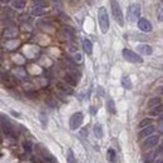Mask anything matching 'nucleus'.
Returning <instances> with one entry per match:
<instances>
[{
  "label": "nucleus",
  "instance_id": "obj_21",
  "mask_svg": "<svg viewBox=\"0 0 163 163\" xmlns=\"http://www.w3.org/2000/svg\"><path fill=\"white\" fill-rule=\"evenodd\" d=\"M161 98L159 97H154V98H151L149 101H148V107L149 108H153V107H155V105H159L161 104Z\"/></svg>",
  "mask_w": 163,
  "mask_h": 163
},
{
  "label": "nucleus",
  "instance_id": "obj_28",
  "mask_svg": "<svg viewBox=\"0 0 163 163\" xmlns=\"http://www.w3.org/2000/svg\"><path fill=\"white\" fill-rule=\"evenodd\" d=\"M40 119H41V122H43V125L45 127V125H47V123H48V120H45V117H44V113H41V114H40Z\"/></svg>",
  "mask_w": 163,
  "mask_h": 163
},
{
  "label": "nucleus",
  "instance_id": "obj_23",
  "mask_svg": "<svg viewBox=\"0 0 163 163\" xmlns=\"http://www.w3.org/2000/svg\"><path fill=\"white\" fill-rule=\"evenodd\" d=\"M94 134L97 138H102L103 137V129L101 124H95L94 125Z\"/></svg>",
  "mask_w": 163,
  "mask_h": 163
},
{
  "label": "nucleus",
  "instance_id": "obj_5",
  "mask_svg": "<svg viewBox=\"0 0 163 163\" xmlns=\"http://www.w3.org/2000/svg\"><path fill=\"white\" fill-rule=\"evenodd\" d=\"M83 124V113L80 112H77L74 114L70 117V120H69V127L72 131H75L78 129L79 127Z\"/></svg>",
  "mask_w": 163,
  "mask_h": 163
},
{
  "label": "nucleus",
  "instance_id": "obj_11",
  "mask_svg": "<svg viewBox=\"0 0 163 163\" xmlns=\"http://www.w3.org/2000/svg\"><path fill=\"white\" fill-rule=\"evenodd\" d=\"M3 127H4V131H5V133H6V136H9V137H11V138H15L17 136H15V129L13 128V125L10 124V122H8V120H4L3 122Z\"/></svg>",
  "mask_w": 163,
  "mask_h": 163
},
{
  "label": "nucleus",
  "instance_id": "obj_18",
  "mask_svg": "<svg viewBox=\"0 0 163 163\" xmlns=\"http://www.w3.org/2000/svg\"><path fill=\"white\" fill-rule=\"evenodd\" d=\"M149 114H151L152 117H159V116L162 114V104H159V105H155V107L151 108Z\"/></svg>",
  "mask_w": 163,
  "mask_h": 163
},
{
  "label": "nucleus",
  "instance_id": "obj_19",
  "mask_svg": "<svg viewBox=\"0 0 163 163\" xmlns=\"http://www.w3.org/2000/svg\"><path fill=\"white\" fill-rule=\"evenodd\" d=\"M122 87L124 89H132V80H131V78L129 77H123L122 78Z\"/></svg>",
  "mask_w": 163,
  "mask_h": 163
},
{
  "label": "nucleus",
  "instance_id": "obj_30",
  "mask_svg": "<svg viewBox=\"0 0 163 163\" xmlns=\"http://www.w3.org/2000/svg\"><path fill=\"white\" fill-rule=\"evenodd\" d=\"M155 163H163V159H162V158H159L158 161H155Z\"/></svg>",
  "mask_w": 163,
  "mask_h": 163
},
{
  "label": "nucleus",
  "instance_id": "obj_15",
  "mask_svg": "<svg viewBox=\"0 0 163 163\" xmlns=\"http://www.w3.org/2000/svg\"><path fill=\"white\" fill-rule=\"evenodd\" d=\"M83 49L87 54H92V52H93V44H92V41L89 39H83Z\"/></svg>",
  "mask_w": 163,
  "mask_h": 163
},
{
  "label": "nucleus",
  "instance_id": "obj_10",
  "mask_svg": "<svg viewBox=\"0 0 163 163\" xmlns=\"http://www.w3.org/2000/svg\"><path fill=\"white\" fill-rule=\"evenodd\" d=\"M137 52L139 54H144V55H151L153 53V49L151 45H148V44H139L137 47Z\"/></svg>",
  "mask_w": 163,
  "mask_h": 163
},
{
  "label": "nucleus",
  "instance_id": "obj_2",
  "mask_svg": "<svg viewBox=\"0 0 163 163\" xmlns=\"http://www.w3.org/2000/svg\"><path fill=\"white\" fill-rule=\"evenodd\" d=\"M110 8H112V14L114 17L116 22L119 26H123L124 25V15H123V11L120 9V5L117 0H110Z\"/></svg>",
  "mask_w": 163,
  "mask_h": 163
},
{
  "label": "nucleus",
  "instance_id": "obj_26",
  "mask_svg": "<svg viewBox=\"0 0 163 163\" xmlns=\"http://www.w3.org/2000/svg\"><path fill=\"white\" fill-rule=\"evenodd\" d=\"M45 0H34V8H43L45 9Z\"/></svg>",
  "mask_w": 163,
  "mask_h": 163
},
{
  "label": "nucleus",
  "instance_id": "obj_17",
  "mask_svg": "<svg viewBox=\"0 0 163 163\" xmlns=\"http://www.w3.org/2000/svg\"><path fill=\"white\" fill-rule=\"evenodd\" d=\"M107 158L112 163H116L117 162V153H116V151L113 149V148H109V149L107 151Z\"/></svg>",
  "mask_w": 163,
  "mask_h": 163
},
{
  "label": "nucleus",
  "instance_id": "obj_29",
  "mask_svg": "<svg viewBox=\"0 0 163 163\" xmlns=\"http://www.w3.org/2000/svg\"><path fill=\"white\" fill-rule=\"evenodd\" d=\"M0 2H2V3H5V4H8V3L10 2V0H0Z\"/></svg>",
  "mask_w": 163,
  "mask_h": 163
},
{
  "label": "nucleus",
  "instance_id": "obj_4",
  "mask_svg": "<svg viewBox=\"0 0 163 163\" xmlns=\"http://www.w3.org/2000/svg\"><path fill=\"white\" fill-rule=\"evenodd\" d=\"M122 56L127 62L133 63V64H139V63H143V58H142L139 54L134 53L133 50H129V49H123V50H122Z\"/></svg>",
  "mask_w": 163,
  "mask_h": 163
},
{
  "label": "nucleus",
  "instance_id": "obj_8",
  "mask_svg": "<svg viewBox=\"0 0 163 163\" xmlns=\"http://www.w3.org/2000/svg\"><path fill=\"white\" fill-rule=\"evenodd\" d=\"M2 83L5 87L13 88L14 86H15V79H14V77L9 73H2Z\"/></svg>",
  "mask_w": 163,
  "mask_h": 163
},
{
  "label": "nucleus",
  "instance_id": "obj_22",
  "mask_svg": "<svg viewBox=\"0 0 163 163\" xmlns=\"http://www.w3.org/2000/svg\"><path fill=\"white\" fill-rule=\"evenodd\" d=\"M107 108H108V110H109L110 114H116V113H117V109H116L114 102H113L112 99H109V101L107 102Z\"/></svg>",
  "mask_w": 163,
  "mask_h": 163
},
{
  "label": "nucleus",
  "instance_id": "obj_25",
  "mask_svg": "<svg viewBox=\"0 0 163 163\" xmlns=\"http://www.w3.org/2000/svg\"><path fill=\"white\" fill-rule=\"evenodd\" d=\"M152 124V119L151 118H144L142 122L139 123V128H144V127H148V125H151Z\"/></svg>",
  "mask_w": 163,
  "mask_h": 163
},
{
  "label": "nucleus",
  "instance_id": "obj_12",
  "mask_svg": "<svg viewBox=\"0 0 163 163\" xmlns=\"http://www.w3.org/2000/svg\"><path fill=\"white\" fill-rule=\"evenodd\" d=\"M161 153H162V147H159V148H158V151H154V152L149 153L148 155H146V161H144V163H152V162H153L155 158H157Z\"/></svg>",
  "mask_w": 163,
  "mask_h": 163
},
{
  "label": "nucleus",
  "instance_id": "obj_6",
  "mask_svg": "<svg viewBox=\"0 0 163 163\" xmlns=\"http://www.w3.org/2000/svg\"><path fill=\"white\" fill-rule=\"evenodd\" d=\"M159 143V136H155V134H152V136L147 137V139L143 142V148H147V149H151V148L155 147Z\"/></svg>",
  "mask_w": 163,
  "mask_h": 163
},
{
  "label": "nucleus",
  "instance_id": "obj_9",
  "mask_svg": "<svg viewBox=\"0 0 163 163\" xmlns=\"http://www.w3.org/2000/svg\"><path fill=\"white\" fill-rule=\"evenodd\" d=\"M153 133H154V127L153 125H148V127H144V128L140 129V132L138 133V137L140 139H143V138H147V137L152 136Z\"/></svg>",
  "mask_w": 163,
  "mask_h": 163
},
{
  "label": "nucleus",
  "instance_id": "obj_16",
  "mask_svg": "<svg viewBox=\"0 0 163 163\" xmlns=\"http://www.w3.org/2000/svg\"><path fill=\"white\" fill-rule=\"evenodd\" d=\"M25 0H11V5H13V8L14 9H24L25 8Z\"/></svg>",
  "mask_w": 163,
  "mask_h": 163
},
{
  "label": "nucleus",
  "instance_id": "obj_13",
  "mask_svg": "<svg viewBox=\"0 0 163 163\" xmlns=\"http://www.w3.org/2000/svg\"><path fill=\"white\" fill-rule=\"evenodd\" d=\"M64 82H65L67 84H69V86L75 87L77 84H78V78H77V75H74V74H67V75L64 77Z\"/></svg>",
  "mask_w": 163,
  "mask_h": 163
},
{
  "label": "nucleus",
  "instance_id": "obj_1",
  "mask_svg": "<svg viewBox=\"0 0 163 163\" xmlns=\"http://www.w3.org/2000/svg\"><path fill=\"white\" fill-rule=\"evenodd\" d=\"M98 22H99V26H101V30L103 34H105L109 30V17L105 8H99L98 10Z\"/></svg>",
  "mask_w": 163,
  "mask_h": 163
},
{
  "label": "nucleus",
  "instance_id": "obj_31",
  "mask_svg": "<svg viewBox=\"0 0 163 163\" xmlns=\"http://www.w3.org/2000/svg\"><path fill=\"white\" fill-rule=\"evenodd\" d=\"M54 2H56V0H54ZM58 2H59V0H58Z\"/></svg>",
  "mask_w": 163,
  "mask_h": 163
},
{
  "label": "nucleus",
  "instance_id": "obj_3",
  "mask_svg": "<svg viewBox=\"0 0 163 163\" xmlns=\"http://www.w3.org/2000/svg\"><path fill=\"white\" fill-rule=\"evenodd\" d=\"M140 18V5L139 4H132L128 6L127 11V19L129 23H136Z\"/></svg>",
  "mask_w": 163,
  "mask_h": 163
},
{
  "label": "nucleus",
  "instance_id": "obj_20",
  "mask_svg": "<svg viewBox=\"0 0 163 163\" xmlns=\"http://www.w3.org/2000/svg\"><path fill=\"white\" fill-rule=\"evenodd\" d=\"M67 162L68 163H78L74 153H73V151L70 149V148H68V149H67Z\"/></svg>",
  "mask_w": 163,
  "mask_h": 163
},
{
  "label": "nucleus",
  "instance_id": "obj_7",
  "mask_svg": "<svg viewBox=\"0 0 163 163\" xmlns=\"http://www.w3.org/2000/svg\"><path fill=\"white\" fill-rule=\"evenodd\" d=\"M138 28L142 30V32H144V33H151L152 32V24L149 20H147L144 18H139L138 19Z\"/></svg>",
  "mask_w": 163,
  "mask_h": 163
},
{
  "label": "nucleus",
  "instance_id": "obj_24",
  "mask_svg": "<svg viewBox=\"0 0 163 163\" xmlns=\"http://www.w3.org/2000/svg\"><path fill=\"white\" fill-rule=\"evenodd\" d=\"M43 14H44L43 8H33V10H32V15H34V17H40V15H43Z\"/></svg>",
  "mask_w": 163,
  "mask_h": 163
},
{
  "label": "nucleus",
  "instance_id": "obj_14",
  "mask_svg": "<svg viewBox=\"0 0 163 163\" xmlns=\"http://www.w3.org/2000/svg\"><path fill=\"white\" fill-rule=\"evenodd\" d=\"M56 88H58L59 90H62L63 93L65 94H73V89L70 88L68 84H64V83H58L56 84Z\"/></svg>",
  "mask_w": 163,
  "mask_h": 163
},
{
  "label": "nucleus",
  "instance_id": "obj_27",
  "mask_svg": "<svg viewBox=\"0 0 163 163\" xmlns=\"http://www.w3.org/2000/svg\"><path fill=\"white\" fill-rule=\"evenodd\" d=\"M23 147H24V149H25L28 153H30L32 149H33V144H32L30 140H25L24 143H23Z\"/></svg>",
  "mask_w": 163,
  "mask_h": 163
}]
</instances>
